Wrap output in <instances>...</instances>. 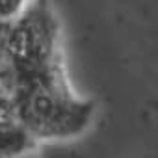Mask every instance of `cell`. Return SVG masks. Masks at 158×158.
I'll use <instances>...</instances> for the list:
<instances>
[{
	"mask_svg": "<svg viewBox=\"0 0 158 158\" xmlns=\"http://www.w3.org/2000/svg\"><path fill=\"white\" fill-rule=\"evenodd\" d=\"M0 158H39V156L34 154V151H32V152H24V154H19V156H0Z\"/></svg>",
	"mask_w": 158,
	"mask_h": 158,
	"instance_id": "cell-4",
	"label": "cell"
},
{
	"mask_svg": "<svg viewBox=\"0 0 158 158\" xmlns=\"http://www.w3.org/2000/svg\"><path fill=\"white\" fill-rule=\"evenodd\" d=\"M37 143L19 121L8 91L0 86V156L32 152Z\"/></svg>",
	"mask_w": 158,
	"mask_h": 158,
	"instance_id": "cell-2",
	"label": "cell"
},
{
	"mask_svg": "<svg viewBox=\"0 0 158 158\" xmlns=\"http://www.w3.org/2000/svg\"><path fill=\"white\" fill-rule=\"evenodd\" d=\"M0 86L35 143L73 139L93 125L95 102L80 97L67 80L60 24L48 0H30L10 21Z\"/></svg>",
	"mask_w": 158,
	"mask_h": 158,
	"instance_id": "cell-1",
	"label": "cell"
},
{
	"mask_svg": "<svg viewBox=\"0 0 158 158\" xmlns=\"http://www.w3.org/2000/svg\"><path fill=\"white\" fill-rule=\"evenodd\" d=\"M30 0H0V23L13 21Z\"/></svg>",
	"mask_w": 158,
	"mask_h": 158,
	"instance_id": "cell-3",
	"label": "cell"
}]
</instances>
